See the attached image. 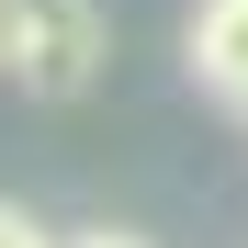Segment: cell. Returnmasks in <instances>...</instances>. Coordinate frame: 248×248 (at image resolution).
Returning <instances> with one entry per match:
<instances>
[{"label":"cell","mask_w":248,"mask_h":248,"mask_svg":"<svg viewBox=\"0 0 248 248\" xmlns=\"http://www.w3.org/2000/svg\"><path fill=\"white\" fill-rule=\"evenodd\" d=\"M181 68H192V91H203V102L248 113V0H203L192 34H181Z\"/></svg>","instance_id":"cell-2"},{"label":"cell","mask_w":248,"mask_h":248,"mask_svg":"<svg viewBox=\"0 0 248 248\" xmlns=\"http://www.w3.org/2000/svg\"><path fill=\"white\" fill-rule=\"evenodd\" d=\"M113 57L102 0H0V68L23 79L34 102H79Z\"/></svg>","instance_id":"cell-1"},{"label":"cell","mask_w":248,"mask_h":248,"mask_svg":"<svg viewBox=\"0 0 248 248\" xmlns=\"http://www.w3.org/2000/svg\"><path fill=\"white\" fill-rule=\"evenodd\" d=\"M0 248H57V237H46V226H34V215H23V203H0Z\"/></svg>","instance_id":"cell-3"},{"label":"cell","mask_w":248,"mask_h":248,"mask_svg":"<svg viewBox=\"0 0 248 248\" xmlns=\"http://www.w3.org/2000/svg\"><path fill=\"white\" fill-rule=\"evenodd\" d=\"M68 248H147V237H113V226H102V237H68Z\"/></svg>","instance_id":"cell-4"}]
</instances>
